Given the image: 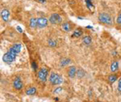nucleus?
<instances>
[{
	"instance_id": "obj_22",
	"label": "nucleus",
	"mask_w": 121,
	"mask_h": 102,
	"mask_svg": "<svg viewBox=\"0 0 121 102\" xmlns=\"http://www.w3.org/2000/svg\"><path fill=\"white\" fill-rule=\"evenodd\" d=\"M116 23H118V24H121V13L118 15V17H117Z\"/></svg>"
},
{
	"instance_id": "obj_6",
	"label": "nucleus",
	"mask_w": 121,
	"mask_h": 102,
	"mask_svg": "<svg viewBox=\"0 0 121 102\" xmlns=\"http://www.w3.org/2000/svg\"><path fill=\"white\" fill-rule=\"evenodd\" d=\"M23 84L20 77L19 76H16L14 79V80H13V87H14V89L17 90H20L23 89Z\"/></svg>"
},
{
	"instance_id": "obj_11",
	"label": "nucleus",
	"mask_w": 121,
	"mask_h": 102,
	"mask_svg": "<svg viewBox=\"0 0 121 102\" xmlns=\"http://www.w3.org/2000/svg\"><path fill=\"white\" fill-rule=\"evenodd\" d=\"M61 27L64 31H66V32H69V31H71V25L69 24V23H63L61 24Z\"/></svg>"
},
{
	"instance_id": "obj_16",
	"label": "nucleus",
	"mask_w": 121,
	"mask_h": 102,
	"mask_svg": "<svg viewBox=\"0 0 121 102\" xmlns=\"http://www.w3.org/2000/svg\"><path fill=\"white\" fill-rule=\"evenodd\" d=\"M82 35V30H76V31H74V32L73 33L72 36L76 37V38H79V37H81Z\"/></svg>"
},
{
	"instance_id": "obj_21",
	"label": "nucleus",
	"mask_w": 121,
	"mask_h": 102,
	"mask_svg": "<svg viewBox=\"0 0 121 102\" xmlns=\"http://www.w3.org/2000/svg\"><path fill=\"white\" fill-rule=\"evenodd\" d=\"M61 92H62V88L58 87V88H56V89L53 91V93L54 94H58V93H61Z\"/></svg>"
},
{
	"instance_id": "obj_27",
	"label": "nucleus",
	"mask_w": 121,
	"mask_h": 102,
	"mask_svg": "<svg viewBox=\"0 0 121 102\" xmlns=\"http://www.w3.org/2000/svg\"><path fill=\"white\" fill-rule=\"evenodd\" d=\"M97 102H102V101H97Z\"/></svg>"
},
{
	"instance_id": "obj_1",
	"label": "nucleus",
	"mask_w": 121,
	"mask_h": 102,
	"mask_svg": "<svg viewBox=\"0 0 121 102\" xmlns=\"http://www.w3.org/2000/svg\"><path fill=\"white\" fill-rule=\"evenodd\" d=\"M21 48H22V45L20 44H14L13 46L3 56V61L8 64L14 62L16 59L17 55L20 52Z\"/></svg>"
},
{
	"instance_id": "obj_13",
	"label": "nucleus",
	"mask_w": 121,
	"mask_h": 102,
	"mask_svg": "<svg viewBox=\"0 0 121 102\" xmlns=\"http://www.w3.org/2000/svg\"><path fill=\"white\" fill-rule=\"evenodd\" d=\"M117 79H118V76L116 74H112V75H110L108 76V81L110 84H113L116 81Z\"/></svg>"
},
{
	"instance_id": "obj_14",
	"label": "nucleus",
	"mask_w": 121,
	"mask_h": 102,
	"mask_svg": "<svg viewBox=\"0 0 121 102\" xmlns=\"http://www.w3.org/2000/svg\"><path fill=\"white\" fill-rule=\"evenodd\" d=\"M82 41L86 45H90L91 44V41H92V40H91V37L90 36H86L82 39Z\"/></svg>"
},
{
	"instance_id": "obj_25",
	"label": "nucleus",
	"mask_w": 121,
	"mask_h": 102,
	"mask_svg": "<svg viewBox=\"0 0 121 102\" xmlns=\"http://www.w3.org/2000/svg\"><path fill=\"white\" fill-rule=\"evenodd\" d=\"M16 29H17V31H18L19 33H22L23 32V29L21 28V27H19V26H17L16 27Z\"/></svg>"
},
{
	"instance_id": "obj_20",
	"label": "nucleus",
	"mask_w": 121,
	"mask_h": 102,
	"mask_svg": "<svg viewBox=\"0 0 121 102\" xmlns=\"http://www.w3.org/2000/svg\"><path fill=\"white\" fill-rule=\"evenodd\" d=\"M84 76H85V72H84L82 69L78 70V77H82Z\"/></svg>"
},
{
	"instance_id": "obj_4",
	"label": "nucleus",
	"mask_w": 121,
	"mask_h": 102,
	"mask_svg": "<svg viewBox=\"0 0 121 102\" xmlns=\"http://www.w3.org/2000/svg\"><path fill=\"white\" fill-rule=\"evenodd\" d=\"M48 20H49V22L51 23L52 24H60V23H61L62 19L58 14L54 13L50 15Z\"/></svg>"
},
{
	"instance_id": "obj_24",
	"label": "nucleus",
	"mask_w": 121,
	"mask_h": 102,
	"mask_svg": "<svg viewBox=\"0 0 121 102\" xmlns=\"http://www.w3.org/2000/svg\"><path fill=\"white\" fill-rule=\"evenodd\" d=\"M32 68H33V69H34V70H36V69H37V64H36V62H32Z\"/></svg>"
},
{
	"instance_id": "obj_18",
	"label": "nucleus",
	"mask_w": 121,
	"mask_h": 102,
	"mask_svg": "<svg viewBox=\"0 0 121 102\" xmlns=\"http://www.w3.org/2000/svg\"><path fill=\"white\" fill-rule=\"evenodd\" d=\"M86 7L90 11H91L94 7V5L92 4V0H86Z\"/></svg>"
},
{
	"instance_id": "obj_26",
	"label": "nucleus",
	"mask_w": 121,
	"mask_h": 102,
	"mask_svg": "<svg viewBox=\"0 0 121 102\" xmlns=\"http://www.w3.org/2000/svg\"><path fill=\"white\" fill-rule=\"evenodd\" d=\"M38 2H40V3H45V0H37Z\"/></svg>"
},
{
	"instance_id": "obj_23",
	"label": "nucleus",
	"mask_w": 121,
	"mask_h": 102,
	"mask_svg": "<svg viewBox=\"0 0 121 102\" xmlns=\"http://www.w3.org/2000/svg\"><path fill=\"white\" fill-rule=\"evenodd\" d=\"M118 91L121 93V78H120L119 80V83H118Z\"/></svg>"
},
{
	"instance_id": "obj_17",
	"label": "nucleus",
	"mask_w": 121,
	"mask_h": 102,
	"mask_svg": "<svg viewBox=\"0 0 121 102\" xmlns=\"http://www.w3.org/2000/svg\"><path fill=\"white\" fill-rule=\"evenodd\" d=\"M70 62V60L69 59H67V58H65V59H62L61 60H60V66L61 67H64L65 65H67Z\"/></svg>"
},
{
	"instance_id": "obj_15",
	"label": "nucleus",
	"mask_w": 121,
	"mask_h": 102,
	"mask_svg": "<svg viewBox=\"0 0 121 102\" xmlns=\"http://www.w3.org/2000/svg\"><path fill=\"white\" fill-rule=\"evenodd\" d=\"M30 27L32 28H35L36 27H37V19L32 18L30 19Z\"/></svg>"
},
{
	"instance_id": "obj_10",
	"label": "nucleus",
	"mask_w": 121,
	"mask_h": 102,
	"mask_svg": "<svg viewBox=\"0 0 121 102\" xmlns=\"http://www.w3.org/2000/svg\"><path fill=\"white\" fill-rule=\"evenodd\" d=\"M36 89L34 87H31V88H28V89L26 90V92H25V93L27 94L28 96H33L35 95V94L36 93Z\"/></svg>"
},
{
	"instance_id": "obj_12",
	"label": "nucleus",
	"mask_w": 121,
	"mask_h": 102,
	"mask_svg": "<svg viewBox=\"0 0 121 102\" xmlns=\"http://www.w3.org/2000/svg\"><path fill=\"white\" fill-rule=\"evenodd\" d=\"M118 68H119V64L117 61H113L112 63V65H111V71L112 72H115L118 70Z\"/></svg>"
},
{
	"instance_id": "obj_7",
	"label": "nucleus",
	"mask_w": 121,
	"mask_h": 102,
	"mask_svg": "<svg viewBox=\"0 0 121 102\" xmlns=\"http://www.w3.org/2000/svg\"><path fill=\"white\" fill-rule=\"evenodd\" d=\"M48 25V19L44 17H40L37 19V27L40 28H44Z\"/></svg>"
},
{
	"instance_id": "obj_2",
	"label": "nucleus",
	"mask_w": 121,
	"mask_h": 102,
	"mask_svg": "<svg viewBox=\"0 0 121 102\" xmlns=\"http://www.w3.org/2000/svg\"><path fill=\"white\" fill-rule=\"evenodd\" d=\"M99 21L101 23H103V24H106V25H112V23H113L112 16H111L109 14L105 13V12L99 14Z\"/></svg>"
},
{
	"instance_id": "obj_9",
	"label": "nucleus",
	"mask_w": 121,
	"mask_h": 102,
	"mask_svg": "<svg viewBox=\"0 0 121 102\" xmlns=\"http://www.w3.org/2000/svg\"><path fill=\"white\" fill-rule=\"evenodd\" d=\"M76 73H77V69L74 66H70L68 69V75L70 78H73L76 76Z\"/></svg>"
},
{
	"instance_id": "obj_8",
	"label": "nucleus",
	"mask_w": 121,
	"mask_h": 102,
	"mask_svg": "<svg viewBox=\"0 0 121 102\" xmlns=\"http://www.w3.org/2000/svg\"><path fill=\"white\" fill-rule=\"evenodd\" d=\"M10 16V11L7 9H3L1 11V18L4 22H7L8 21Z\"/></svg>"
},
{
	"instance_id": "obj_3",
	"label": "nucleus",
	"mask_w": 121,
	"mask_h": 102,
	"mask_svg": "<svg viewBox=\"0 0 121 102\" xmlns=\"http://www.w3.org/2000/svg\"><path fill=\"white\" fill-rule=\"evenodd\" d=\"M63 81V79L60 76L59 74L55 73V72H52L50 74L49 76V82L53 85H58V84H60Z\"/></svg>"
},
{
	"instance_id": "obj_19",
	"label": "nucleus",
	"mask_w": 121,
	"mask_h": 102,
	"mask_svg": "<svg viewBox=\"0 0 121 102\" xmlns=\"http://www.w3.org/2000/svg\"><path fill=\"white\" fill-rule=\"evenodd\" d=\"M48 46L53 48V47L56 46V41L54 40H52V39H49V40H48Z\"/></svg>"
},
{
	"instance_id": "obj_5",
	"label": "nucleus",
	"mask_w": 121,
	"mask_h": 102,
	"mask_svg": "<svg viewBox=\"0 0 121 102\" xmlns=\"http://www.w3.org/2000/svg\"><path fill=\"white\" fill-rule=\"evenodd\" d=\"M47 77H48V69L46 68H42L38 72V78L40 81L46 82Z\"/></svg>"
}]
</instances>
